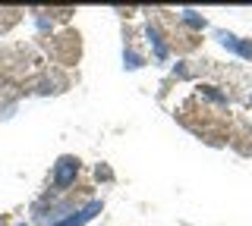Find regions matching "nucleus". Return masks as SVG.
Masks as SVG:
<instances>
[{"label":"nucleus","instance_id":"1","mask_svg":"<svg viewBox=\"0 0 252 226\" xmlns=\"http://www.w3.org/2000/svg\"><path fill=\"white\" fill-rule=\"evenodd\" d=\"M79 176V160L76 157H60L57 167H54V185L57 189H69Z\"/></svg>","mask_w":252,"mask_h":226},{"label":"nucleus","instance_id":"2","mask_svg":"<svg viewBox=\"0 0 252 226\" xmlns=\"http://www.w3.org/2000/svg\"><path fill=\"white\" fill-rule=\"evenodd\" d=\"M98 210H101V201H89V204H85L82 210H76V214H73V217H66V220H57L54 226H85L94 214H98Z\"/></svg>","mask_w":252,"mask_h":226},{"label":"nucleus","instance_id":"3","mask_svg":"<svg viewBox=\"0 0 252 226\" xmlns=\"http://www.w3.org/2000/svg\"><path fill=\"white\" fill-rule=\"evenodd\" d=\"M220 44L230 48V50H236V53H243V57H252V44H240L233 35H220Z\"/></svg>","mask_w":252,"mask_h":226},{"label":"nucleus","instance_id":"4","mask_svg":"<svg viewBox=\"0 0 252 226\" xmlns=\"http://www.w3.org/2000/svg\"><path fill=\"white\" fill-rule=\"evenodd\" d=\"M183 19L189 22V25H195V28H202V19H199V16H195V13H192V10H186V13H183Z\"/></svg>","mask_w":252,"mask_h":226},{"label":"nucleus","instance_id":"5","mask_svg":"<svg viewBox=\"0 0 252 226\" xmlns=\"http://www.w3.org/2000/svg\"><path fill=\"white\" fill-rule=\"evenodd\" d=\"M126 60H129L126 66H132V69H136V66H142V57H139V53H132V50H126Z\"/></svg>","mask_w":252,"mask_h":226},{"label":"nucleus","instance_id":"6","mask_svg":"<svg viewBox=\"0 0 252 226\" xmlns=\"http://www.w3.org/2000/svg\"><path fill=\"white\" fill-rule=\"evenodd\" d=\"M0 226H3V217H0Z\"/></svg>","mask_w":252,"mask_h":226},{"label":"nucleus","instance_id":"7","mask_svg":"<svg viewBox=\"0 0 252 226\" xmlns=\"http://www.w3.org/2000/svg\"><path fill=\"white\" fill-rule=\"evenodd\" d=\"M19 226H26V223H19Z\"/></svg>","mask_w":252,"mask_h":226}]
</instances>
